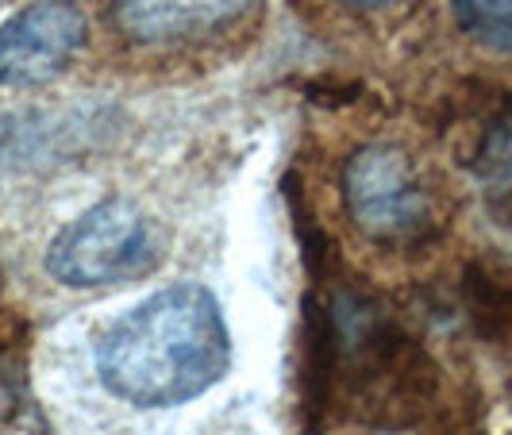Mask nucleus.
I'll use <instances>...</instances> for the list:
<instances>
[{
    "label": "nucleus",
    "instance_id": "obj_2",
    "mask_svg": "<svg viewBox=\"0 0 512 435\" xmlns=\"http://www.w3.org/2000/svg\"><path fill=\"white\" fill-rule=\"evenodd\" d=\"M231 366V335L205 285H170L120 316L97 347V374L135 409L201 397Z\"/></svg>",
    "mask_w": 512,
    "mask_h": 435
},
{
    "label": "nucleus",
    "instance_id": "obj_9",
    "mask_svg": "<svg viewBox=\"0 0 512 435\" xmlns=\"http://www.w3.org/2000/svg\"><path fill=\"white\" fill-rule=\"evenodd\" d=\"M459 27L489 51H512V0H451Z\"/></svg>",
    "mask_w": 512,
    "mask_h": 435
},
{
    "label": "nucleus",
    "instance_id": "obj_5",
    "mask_svg": "<svg viewBox=\"0 0 512 435\" xmlns=\"http://www.w3.org/2000/svg\"><path fill=\"white\" fill-rule=\"evenodd\" d=\"M89 39L74 0H39L0 27V85L27 89L58 77Z\"/></svg>",
    "mask_w": 512,
    "mask_h": 435
},
{
    "label": "nucleus",
    "instance_id": "obj_4",
    "mask_svg": "<svg viewBox=\"0 0 512 435\" xmlns=\"http://www.w3.org/2000/svg\"><path fill=\"white\" fill-rule=\"evenodd\" d=\"M158 231L131 201H101L54 235L47 274L70 289H101L143 278L158 262Z\"/></svg>",
    "mask_w": 512,
    "mask_h": 435
},
{
    "label": "nucleus",
    "instance_id": "obj_6",
    "mask_svg": "<svg viewBox=\"0 0 512 435\" xmlns=\"http://www.w3.org/2000/svg\"><path fill=\"white\" fill-rule=\"evenodd\" d=\"M258 0H112V27L143 47L197 43L239 24Z\"/></svg>",
    "mask_w": 512,
    "mask_h": 435
},
{
    "label": "nucleus",
    "instance_id": "obj_7",
    "mask_svg": "<svg viewBox=\"0 0 512 435\" xmlns=\"http://www.w3.org/2000/svg\"><path fill=\"white\" fill-rule=\"evenodd\" d=\"M462 297L478 335L497 351L512 355V266H493V262L466 266Z\"/></svg>",
    "mask_w": 512,
    "mask_h": 435
},
{
    "label": "nucleus",
    "instance_id": "obj_3",
    "mask_svg": "<svg viewBox=\"0 0 512 435\" xmlns=\"http://www.w3.org/2000/svg\"><path fill=\"white\" fill-rule=\"evenodd\" d=\"M343 205L362 239L385 251L424 247L447 224V201L432 170L397 143H366L347 158Z\"/></svg>",
    "mask_w": 512,
    "mask_h": 435
},
{
    "label": "nucleus",
    "instance_id": "obj_1",
    "mask_svg": "<svg viewBox=\"0 0 512 435\" xmlns=\"http://www.w3.org/2000/svg\"><path fill=\"white\" fill-rule=\"evenodd\" d=\"M436 389V366L382 301L343 285L328 301L308 297L305 405L316 420L343 409L366 428L412 424Z\"/></svg>",
    "mask_w": 512,
    "mask_h": 435
},
{
    "label": "nucleus",
    "instance_id": "obj_8",
    "mask_svg": "<svg viewBox=\"0 0 512 435\" xmlns=\"http://www.w3.org/2000/svg\"><path fill=\"white\" fill-rule=\"evenodd\" d=\"M470 170L486 193L489 208L501 216V220H512V112L497 116L482 139H478V151L470 158Z\"/></svg>",
    "mask_w": 512,
    "mask_h": 435
},
{
    "label": "nucleus",
    "instance_id": "obj_10",
    "mask_svg": "<svg viewBox=\"0 0 512 435\" xmlns=\"http://www.w3.org/2000/svg\"><path fill=\"white\" fill-rule=\"evenodd\" d=\"M351 12H385V8H397V4H409V0H335Z\"/></svg>",
    "mask_w": 512,
    "mask_h": 435
}]
</instances>
